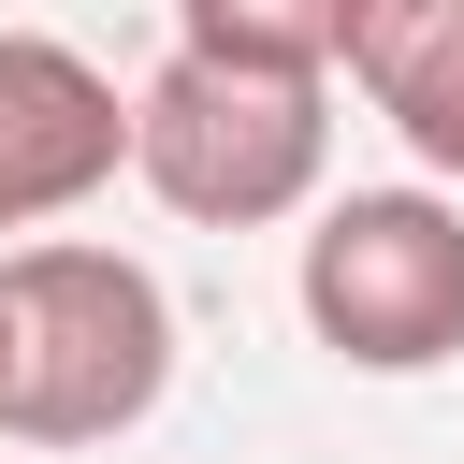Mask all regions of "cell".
<instances>
[{"instance_id":"cell-1","label":"cell","mask_w":464,"mask_h":464,"mask_svg":"<svg viewBox=\"0 0 464 464\" xmlns=\"http://www.w3.org/2000/svg\"><path fill=\"white\" fill-rule=\"evenodd\" d=\"M0 276H14L0 435L14 450H116V435H145V406L174 392V290L130 246H87V232L14 246Z\"/></svg>"},{"instance_id":"cell-2","label":"cell","mask_w":464,"mask_h":464,"mask_svg":"<svg viewBox=\"0 0 464 464\" xmlns=\"http://www.w3.org/2000/svg\"><path fill=\"white\" fill-rule=\"evenodd\" d=\"M130 174H145L174 218H203V232L304 218L319 174H334V72H261V58L174 44V58L130 87Z\"/></svg>"},{"instance_id":"cell-3","label":"cell","mask_w":464,"mask_h":464,"mask_svg":"<svg viewBox=\"0 0 464 464\" xmlns=\"http://www.w3.org/2000/svg\"><path fill=\"white\" fill-rule=\"evenodd\" d=\"M290 290L348 377H435V362H464V203L450 188H334L304 218Z\"/></svg>"},{"instance_id":"cell-4","label":"cell","mask_w":464,"mask_h":464,"mask_svg":"<svg viewBox=\"0 0 464 464\" xmlns=\"http://www.w3.org/2000/svg\"><path fill=\"white\" fill-rule=\"evenodd\" d=\"M130 174V102L87 44L0 29V232H44Z\"/></svg>"},{"instance_id":"cell-5","label":"cell","mask_w":464,"mask_h":464,"mask_svg":"<svg viewBox=\"0 0 464 464\" xmlns=\"http://www.w3.org/2000/svg\"><path fill=\"white\" fill-rule=\"evenodd\" d=\"M348 87L406 130L420 174L464 188V0H362L348 14Z\"/></svg>"},{"instance_id":"cell-6","label":"cell","mask_w":464,"mask_h":464,"mask_svg":"<svg viewBox=\"0 0 464 464\" xmlns=\"http://www.w3.org/2000/svg\"><path fill=\"white\" fill-rule=\"evenodd\" d=\"M362 0H174V44L203 58H261V72H334Z\"/></svg>"},{"instance_id":"cell-7","label":"cell","mask_w":464,"mask_h":464,"mask_svg":"<svg viewBox=\"0 0 464 464\" xmlns=\"http://www.w3.org/2000/svg\"><path fill=\"white\" fill-rule=\"evenodd\" d=\"M0 392H14V276H0Z\"/></svg>"}]
</instances>
